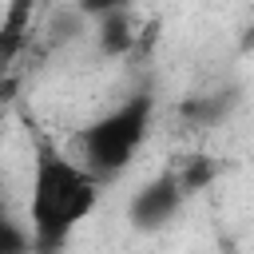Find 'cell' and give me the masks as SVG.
<instances>
[{"instance_id":"cell-1","label":"cell","mask_w":254,"mask_h":254,"mask_svg":"<svg viewBox=\"0 0 254 254\" xmlns=\"http://www.w3.org/2000/svg\"><path fill=\"white\" fill-rule=\"evenodd\" d=\"M99 206V179L83 171L52 139H32V190H28V238L32 254H60L75 226Z\"/></svg>"},{"instance_id":"cell-2","label":"cell","mask_w":254,"mask_h":254,"mask_svg":"<svg viewBox=\"0 0 254 254\" xmlns=\"http://www.w3.org/2000/svg\"><path fill=\"white\" fill-rule=\"evenodd\" d=\"M151 115H155L151 91H135L123 103H115L107 115H99L95 123H87L79 131V139H75L83 171H91L99 183L123 175L135 163V155L143 151V143H147Z\"/></svg>"},{"instance_id":"cell-3","label":"cell","mask_w":254,"mask_h":254,"mask_svg":"<svg viewBox=\"0 0 254 254\" xmlns=\"http://www.w3.org/2000/svg\"><path fill=\"white\" fill-rule=\"evenodd\" d=\"M183 202H187V194H183L175 171H163V175H155L151 183H143V187L131 194V202H127V222H131L135 230H163V226L183 210Z\"/></svg>"},{"instance_id":"cell-4","label":"cell","mask_w":254,"mask_h":254,"mask_svg":"<svg viewBox=\"0 0 254 254\" xmlns=\"http://www.w3.org/2000/svg\"><path fill=\"white\" fill-rule=\"evenodd\" d=\"M32 12H36V0H8L4 4V16H0V71H8L12 60L24 52L28 32H32Z\"/></svg>"},{"instance_id":"cell-5","label":"cell","mask_w":254,"mask_h":254,"mask_svg":"<svg viewBox=\"0 0 254 254\" xmlns=\"http://www.w3.org/2000/svg\"><path fill=\"white\" fill-rule=\"evenodd\" d=\"M99 24V32H95V40H99V48L107 52V56H127L131 48H135V16H131V8H123V12H111V16H99L95 20Z\"/></svg>"},{"instance_id":"cell-6","label":"cell","mask_w":254,"mask_h":254,"mask_svg":"<svg viewBox=\"0 0 254 254\" xmlns=\"http://www.w3.org/2000/svg\"><path fill=\"white\" fill-rule=\"evenodd\" d=\"M214 175H218V163H214L210 155H190V159L175 171V179H179V187H183L187 198L198 194V190H206V187L214 183Z\"/></svg>"},{"instance_id":"cell-7","label":"cell","mask_w":254,"mask_h":254,"mask_svg":"<svg viewBox=\"0 0 254 254\" xmlns=\"http://www.w3.org/2000/svg\"><path fill=\"white\" fill-rule=\"evenodd\" d=\"M0 254H32L28 226L4 206V198H0Z\"/></svg>"},{"instance_id":"cell-8","label":"cell","mask_w":254,"mask_h":254,"mask_svg":"<svg viewBox=\"0 0 254 254\" xmlns=\"http://www.w3.org/2000/svg\"><path fill=\"white\" fill-rule=\"evenodd\" d=\"M131 8V0H75V12L87 16V20H99V16H111V12H123Z\"/></svg>"}]
</instances>
